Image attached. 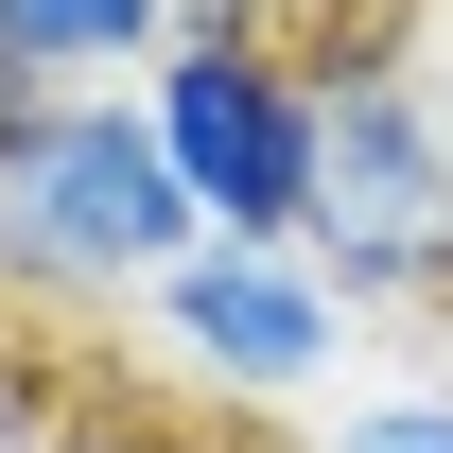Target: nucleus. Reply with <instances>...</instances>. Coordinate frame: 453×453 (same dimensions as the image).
<instances>
[{
	"mask_svg": "<svg viewBox=\"0 0 453 453\" xmlns=\"http://www.w3.org/2000/svg\"><path fill=\"white\" fill-rule=\"evenodd\" d=\"M174 244H210L174 192L140 88H35L0 122V296L18 314H140Z\"/></svg>",
	"mask_w": 453,
	"mask_h": 453,
	"instance_id": "f03ea898",
	"label": "nucleus"
},
{
	"mask_svg": "<svg viewBox=\"0 0 453 453\" xmlns=\"http://www.w3.org/2000/svg\"><path fill=\"white\" fill-rule=\"evenodd\" d=\"M140 122H157L192 226H226V244L314 226V53L296 35H174L140 70Z\"/></svg>",
	"mask_w": 453,
	"mask_h": 453,
	"instance_id": "20e7f679",
	"label": "nucleus"
},
{
	"mask_svg": "<svg viewBox=\"0 0 453 453\" xmlns=\"http://www.w3.org/2000/svg\"><path fill=\"white\" fill-rule=\"evenodd\" d=\"M0 35L35 88H140L174 53V0H0Z\"/></svg>",
	"mask_w": 453,
	"mask_h": 453,
	"instance_id": "39448f33",
	"label": "nucleus"
},
{
	"mask_svg": "<svg viewBox=\"0 0 453 453\" xmlns=\"http://www.w3.org/2000/svg\"><path fill=\"white\" fill-rule=\"evenodd\" d=\"M18 105H35V70H18V35H0V122H18Z\"/></svg>",
	"mask_w": 453,
	"mask_h": 453,
	"instance_id": "1a4fd4ad",
	"label": "nucleus"
},
{
	"mask_svg": "<svg viewBox=\"0 0 453 453\" xmlns=\"http://www.w3.org/2000/svg\"><path fill=\"white\" fill-rule=\"evenodd\" d=\"M314 262L349 314H453V88L384 0H332L314 35Z\"/></svg>",
	"mask_w": 453,
	"mask_h": 453,
	"instance_id": "f257e3e1",
	"label": "nucleus"
},
{
	"mask_svg": "<svg viewBox=\"0 0 453 453\" xmlns=\"http://www.w3.org/2000/svg\"><path fill=\"white\" fill-rule=\"evenodd\" d=\"M35 453H244V418H210V401H140V384H105V401H53V418H35Z\"/></svg>",
	"mask_w": 453,
	"mask_h": 453,
	"instance_id": "423d86ee",
	"label": "nucleus"
},
{
	"mask_svg": "<svg viewBox=\"0 0 453 453\" xmlns=\"http://www.w3.org/2000/svg\"><path fill=\"white\" fill-rule=\"evenodd\" d=\"M140 332H157L174 401H210V418H314L349 366V296L314 244H174L157 296H140Z\"/></svg>",
	"mask_w": 453,
	"mask_h": 453,
	"instance_id": "7ed1b4c3",
	"label": "nucleus"
},
{
	"mask_svg": "<svg viewBox=\"0 0 453 453\" xmlns=\"http://www.w3.org/2000/svg\"><path fill=\"white\" fill-rule=\"evenodd\" d=\"M314 453H453V366H418V384H366L332 401V436Z\"/></svg>",
	"mask_w": 453,
	"mask_h": 453,
	"instance_id": "0eeeda50",
	"label": "nucleus"
},
{
	"mask_svg": "<svg viewBox=\"0 0 453 453\" xmlns=\"http://www.w3.org/2000/svg\"><path fill=\"white\" fill-rule=\"evenodd\" d=\"M174 35H314V0H174Z\"/></svg>",
	"mask_w": 453,
	"mask_h": 453,
	"instance_id": "6e6552de",
	"label": "nucleus"
},
{
	"mask_svg": "<svg viewBox=\"0 0 453 453\" xmlns=\"http://www.w3.org/2000/svg\"><path fill=\"white\" fill-rule=\"evenodd\" d=\"M314 18H332V0H314Z\"/></svg>",
	"mask_w": 453,
	"mask_h": 453,
	"instance_id": "9d476101",
	"label": "nucleus"
}]
</instances>
